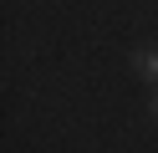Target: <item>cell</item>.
I'll return each instance as SVG.
<instances>
[{
    "mask_svg": "<svg viewBox=\"0 0 158 153\" xmlns=\"http://www.w3.org/2000/svg\"><path fill=\"white\" fill-rule=\"evenodd\" d=\"M133 71L143 82H158V46H138L133 51Z\"/></svg>",
    "mask_w": 158,
    "mask_h": 153,
    "instance_id": "obj_1",
    "label": "cell"
},
{
    "mask_svg": "<svg viewBox=\"0 0 158 153\" xmlns=\"http://www.w3.org/2000/svg\"><path fill=\"white\" fill-rule=\"evenodd\" d=\"M153 117H158V97H153Z\"/></svg>",
    "mask_w": 158,
    "mask_h": 153,
    "instance_id": "obj_2",
    "label": "cell"
}]
</instances>
